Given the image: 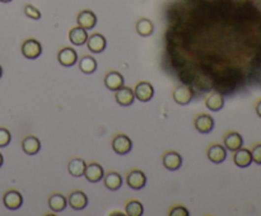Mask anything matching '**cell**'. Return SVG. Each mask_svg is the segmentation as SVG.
Segmentation results:
<instances>
[{
  "mask_svg": "<svg viewBox=\"0 0 261 216\" xmlns=\"http://www.w3.org/2000/svg\"><path fill=\"white\" fill-rule=\"evenodd\" d=\"M251 155H252V162H255L256 164L261 165V142L255 144L251 148Z\"/></svg>",
  "mask_w": 261,
  "mask_h": 216,
  "instance_id": "obj_31",
  "label": "cell"
},
{
  "mask_svg": "<svg viewBox=\"0 0 261 216\" xmlns=\"http://www.w3.org/2000/svg\"><path fill=\"white\" fill-rule=\"evenodd\" d=\"M0 1H1V3H10L12 0H0Z\"/></svg>",
  "mask_w": 261,
  "mask_h": 216,
  "instance_id": "obj_34",
  "label": "cell"
},
{
  "mask_svg": "<svg viewBox=\"0 0 261 216\" xmlns=\"http://www.w3.org/2000/svg\"><path fill=\"white\" fill-rule=\"evenodd\" d=\"M104 169L101 164L98 163H89L87 164L86 172H84V177L88 182H99L101 179H103Z\"/></svg>",
  "mask_w": 261,
  "mask_h": 216,
  "instance_id": "obj_15",
  "label": "cell"
},
{
  "mask_svg": "<svg viewBox=\"0 0 261 216\" xmlns=\"http://www.w3.org/2000/svg\"><path fill=\"white\" fill-rule=\"evenodd\" d=\"M12 135H10L9 130L5 127H0V148H5L9 145Z\"/></svg>",
  "mask_w": 261,
  "mask_h": 216,
  "instance_id": "obj_29",
  "label": "cell"
},
{
  "mask_svg": "<svg viewBox=\"0 0 261 216\" xmlns=\"http://www.w3.org/2000/svg\"><path fill=\"white\" fill-rule=\"evenodd\" d=\"M87 163L82 158H73L68 163V170L73 177H82L86 172Z\"/></svg>",
  "mask_w": 261,
  "mask_h": 216,
  "instance_id": "obj_24",
  "label": "cell"
},
{
  "mask_svg": "<svg viewBox=\"0 0 261 216\" xmlns=\"http://www.w3.org/2000/svg\"><path fill=\"white\" fill-rule=\"evenodd\" d=\"M106 45H107V41H106L103 34L101 33L91 34L87 40V47L93 54H101L106 49Z\"/></svg>",
  "mask_w": 261,
  "mask_h": 216,
  "instance_id": "obj_11",
  "label": "cell"
},
{
  "mask_svg": "<svg viewBox=\"0 0 261 216\" xmlns=\"http://www.w3.org/2000/svg\"><path fill=\"white\" fill-rule=\"evenodd\" d=\"M115 99L123 107H129L135 101V96H134V90L129 86L123 85L120 89L115 90Z\"/></svg>",
  "mask_w": 261,
  "mask_h": 216,
  "instance_id": "obj_9",
  "label": "cell"
},
{
  "mask_svg": "<svg viewBox=\"0 0 261 216\" xmlns=\"http://www.w3.org/2000/svg\"><path fill=\"white\" fill-rule=\"evenodd\" d=\"M124 83H125V79H124L123 74L119 73V71H108L107 74L104 75V85H106L107 89L112 90V92L120 89L121 86L124 85Z\"/></svg>",
  "mask_w": 261,
  "mask_h": 216,
  "instance_id": "obj_17",
  "label": "cell"
},
{
  "mask_svg": "<svg viewBox=\"0 0 261 216\" xmlns=\"http://www.w3.org/2000/svg\"><path fill=\"white\" fill-rule=\"evenodd\" d=\"M3 202L8 210H18L23 204V196L17 189H8L3 196Z\"/></svg>",
  "mask_w": 261,
  "mask_h": 216,
  "instance_id": "obj_5",
  "label": "cell"
},
{
  "mask_svg": "<svg viewBox=\"0 0 261 216\" xmlns=\"http://www.w3.org/2000/svg\"><path fill=\"white\" fill-rule=\"evenodd\" d=\"M135 99L140 102H149L154 96V88L149 81H139L134 88Z\"/></svg>",
  "mask_w": 261,
  "mask_h": 216,
  "instance_id": "obj_4",
  "label": "cell"
},
{
  "mask_svg": "<svg viewBox=\"0 0 261 216\" xmlns=\"http://www.w3.org/2000/svg\"><path fill=\"white\" fill-rule=\"evenodd\" d=\"M135 29L139 36H141V37H148V36H151L154 32L153 22L148 18H140L136 22Z\"/></svg>",
  "mask_w": 261,
  "mask_h": 216,
  "instance_id": "obj_25",
  "label": "cell"
},
{
  "mask_svg": "<svg viewBox=\"0 0 261 216\" xmlns=\"http://www.w3.org/2000/svg\"><path fill=\"white\" fill-rule=\"evenodd\" d=\"M4 163V158H3V154L0 153V168H1V165H3Z\"/></svg>",
  "mask_w": 261,
  "mask_h": 216,
  "instance_id": "obj_33",
  "label": "cell"
},
{
  "mask_svg": "<svg viewBox=\"0 0 261 216\" xmlns=\"http://www.w3.org/2000/svg\"><path fill=\"white\" fill-rule=\"evenodd\" d=\"M194 126L199 133L209 134L212 133L213 129H214V120L210 114L200 113L194 120Z\"/></svg>",
  "mask_w": 261,
  "mask_h": 216,
  "instance_id": "obj_8",
  "label": "cell"
},
{
  "mask_svg": "<svg viewBox=\"0 0 261 216\" xmlns=\"http://www.w3.org/2000/svg\"><path fill=\"white\" fill-rule=\"evenodd\" d=\"M22 54L26 59H37L42 54V45L34 38H28L22 43Z\"/></svg>",
  "mask_w": 261,
  "mask_h": 216,
  "instance_id": "obj_2",
  "label": "cell"
},
{
  "mask_svg": "<svg viewBox=\"0 0 261 216\" xmlns=\"http://www.w3.org/2000/svg\"><path fill=\"white\" fill-rule=\"evenodd\" d=\"M3 75V68H1V65H0V78Z\"/></svg>",
  "mask_w": 261,
  "mask_h": 216,
  "instance_id": "obj_35",
  "label": "cell"
},
{
  "mask_svg": "<svg viewBox=\"0 0 261 216\" xmlns=\"http://www.w3.org/2000/svg\"><path fill=\"white\" fill-rule=\"evenodd\" d=\"M25 14L28 17V18L34 19V21L41 19V12L37 9L36 6L32 5V4H27V5L25 6Z\"/></svg>",
  "mask_w": 261,
  "mask_h": 216,
  "instance_id": "obj_28",
  "label": "cell"
},
{
  "mask_svg": "<svg viewBox=\"0 0 261 216\" xmlns=\"http://www.w3.org/2000/svg\"><path fill=\"white\" fill-rule=\"evenodd\" d=\"M233 163L238 168H247L252 163V155L250 149L240 148L238 150L233 151Z\"/></svg>",
  "mask_w": 261,
  "mask_h": 216,
  "instance_id": "obj_19",
  "label": "cell"
},
{
  "mask_svg": "<svg viewBox=\"0 0 261 216\" xmlns=\"http://www.w3.org/2000/svg\"><path fill=\"white\" fill-rule=\"evenodd\" d=\"M172 98L177 105L186 106L191 102L193 99V90L191 88L186 85H180L176 86L172 92Z\"/></svg>",
  "mask_w": 261,
  "mask_h": 216,
  "instance_id": "obj_12",
  "label": "cell"
},
{
  "mask_svg": "<svg viewBox=\"0 0 261 216\" xmlns=\"http://www.w3.org/2000/svg\"><path fill=\"white\" fill-rule=\"evenodd\" d=\"M205 106L209 111H221L222 108L225 107V97L222 96L219 92H217V90H213V92H210L208 96H206Z\"/></svg>",
  "mask_w": 261,
  "mask_h": 216,
  "instance_id": "obj_16",
  "label": "cell"
},
{
  "mask_svg": "<svg viewBox=\"0 0 261 216\" xmlns=\"http://www.w3.org/2000/svg\"><path fill=\"white\" fill-rule=\"evenodd\" d=\"M104 187L110 191H116L123 186V177L120 173L117 172H108L103 176Z\"/></svg>",
  "mask_w": 261,
  "mask_h": 216,
  "instance_id": "obj_23",
  "label": "cell"
},
{
  "mask_svg": "<svg viewBox=\"0 0 261 216\" xmlns=\"http://www.w3.org/2000/svg\"><path fill=\"white\" fill-rule=\"evenodd\" d=\"M77 22L78 26L83 27L84 29L88 31V29H92V28L96 27V25H97V17H96V14L92 10L84 9L78 14Z\"/></svg>",
  "mask_w": 261,
  "mask_h": 216,
  "instance_id": "obj_18",
  "label": "cell"
},
{
  "mask_svg": "<svg viewBox=\"0 0 261 216\" xmlns=\"http://www.w3.org/2000/svg\"><path fill=\"white\" fill-rule=\"evenodd\" d=\"M111 215H123V214H121V213H112Z\"/></svg>",
  "mask_w": 261,
  "mask_h": 216,
  "instance_id": "obj_36",
  "label": "cell"
},
{
  "mask_svg": "<svg viewBox=\"0 0 261 216\" xmlns=\"http://www.w3.org/2000/svg\"><path fill=\"white\" fill-rule=\"evenodd\" d=\"M88 40V32L83 27H73L69 31V41L73 43L74 46H83Z\"/></svg>",
  "mask_w": 261,
  "mask_h": 216,
  "instance_id": "obj_20",
  "label": "cell"
},
{
  "mask_svg": "<svg viewBox=\"0 0 261 216\" xmlns=\"http://www.w3.org/2000/svg\"><path fill=\"white\" fill-rule=\"evenodd\" d=\"M79 69L84 74H93L97 70V61L91 55L83 56L79 59Z\"/></svg>",
  "mask_w": 261,
  "mask_h": 216,
  "instance_id": "obj_26",
  "label": "cell"
},
{
  "mask_svg": "<svg viewBox=\"0 0 261 216\" xmlns=\"http://www.w3.org/2000/svg\"><path fill=\"white\" fill-rule=\"evenodd\" d=\"M111 146L114 151L119 155H126L130 153L132 149V142L130 137L125 134H117L114 136V139L111 141Z\"/></svg>",
  "mask_w": 261,
  "mask_h": 216,
  "instance_id": "obj_1",
  "label": "cell"
},
{
  "mask_svg": "<svg viewBox=\"0 0 261 216\" xmlns=\"http://www.w3.org/2000/svg\"><path fill=\"white\" fill-rule=\"evenodd\" d=\"M22 149L26 154L28 155H36L41 150V142L37 139L36 136L28 135L26 136L23 141H22Z\"/></svg>",
  "mask_w": 261,
  "mask_h": 216,
  "instance_id": "obj_21",
  "label": "cell"
},
{
  "mask_svg": "<svg viewBox=\"0 0 261 216\" xmlns=\"http://www.w3.org/2000/svg\"><path fill=\"white\" fill-rule=\"evenodd\" d=\"M206 155H208V159L212 163L221 164L227 158V149L225 148V145H221V144H213L206 150Z\"/></svg>",
  "mask_w": 261,
  "mask_h": 216,
  "instance_id": "obj_10",
  "label": "cell"
},
{
  "mask_svg": "<svg viewBox=\"0 0 261 216\" xmlns=\"http://www.w3.org/2000/svg\"><path fill=\"white\" fill-rule=\"evenodd\" d=\"M144 213V207L140 201L130 200L125 205V214L128 216H141Z\"/></svg>",
  "mask_w": 261,
  "mask_h": 216,
  "instance_id": "obj_27",
  "label": "cell"
},
{
  "mask_svg": "<svg viewBox=\"0 0 261 216\" xmlns=\"http://www.w3.org/2000/svg\"><path fill=\"white\" fill-rule=\"evenodd\" d=\"M223 145L227 150L236 151L243 146V137L241 134L236 131H229L223 137Z\"/></svg>",
  "mask_w": 261,
  "mask_h": 216,
  "instance_id": "obj_13",
  "label": "cell"
},
{
  "mask_svg": "<svg viewBox=\"0 0 261 216\" xmlns=\"http://www.w3.org/2000/svg\"><path fill=\"white\" fill-rule=\"evenodd\" d=\"M126 183L131 189L139 191V189H144L147 185V177L140 169H132L126 176Z\"/></svg>",
  "mask_w": 261,
  "mask_h": 216,
  "instance_id": "obj_3",
  "label": "cell"
},
{
  "mask_svg": "<svg viewBox=\"0 0 261 216\" xmlns=\"http://www.w3.org/2000/svg\"><path fill=\"white\" fill-rule=\"evenodd\" d=\"M68 204L69 206L75 211H80L84 210L88 205V197L87 194L84 193L83 191L80 189H74V191L70 192L68 197Z\"/></svg>",
  "mask_w": 261,
  "mask_h": 216,
  "instance_id": "obj_6",
  "label": "cell"
},
{
  "mask_svg": "<svg viewBox=\"0 0 261 216\" xmlns=\"http://www.w3.org/2000/svg\"><path fill=\"white\" fill-rule=\"evenodd\" d=\"M68 206V198L62 193H52L49 197V207L54 213H62Z\"/></svg>",
  "mask_w": 261,
  "mask_h": 216,
  "instance_id": "obj_22",
  "label": "cell"
},
{
  "mask_svg": "<svg viewBox=\"0 0 261 216\" xmlns=\"http://www.w3.org/2000/svg\"><path fill=\"white\" fill-rule=\"evenodd\" d=\"M58 60L64 68H71L78 62V54L71 47H63L59 50Z\"/></svg>",
  "mask_w": 261,
  "mask_h": 216,
  "instance_id": "obj_7",
  "label": "cell"
},
{
  "mask_svg": "<svg viewBox=\"0 0 261 216\" xmlns=\"http://www.w3.org/2000/svg\"><path fill=\"white\" fill-rule=\"evenodd\" d=\"M169 216H189L190 213L185 206L182 205H175L173 207H171V210L168 213Z\"/></svg>",
  "mask_w": 261,
  "mask_h": 216,
  "instance_id": "obj_30",
  "label": "cell"
},
{
  "mask_svg": "<svg viewBox=\"0 0 261 216\" xmlns=\"http://www.w3.org/2000/svg\"><path fill=\"white\" fill-rule=\"evenodd\" d=\"M255 111H256V114H258L259 117L261 118V99H259L258 102H256V105H255Z\"/></svg>",
  "mask_w": 261,
  "mask_h": 216,
  "instance_id": "obj_32",
  "label": "cell"
},
{
  "mask_svg": "<svg viewBox=\"0 0 261 216\" xmlns=\"http://www.w3.org/2000/svg\"><path fill=\"white\" fill-rule=\"evenodd\" d=\"M162 163L168 170H177L182 165V157L177 151H167L162 157Z\"/></svg>",
  "mask_w": 261,
  "mask_h": 216,
  "instance_id": "obj_14",
  "label": "cell"
}]
</instances>
